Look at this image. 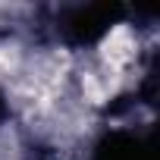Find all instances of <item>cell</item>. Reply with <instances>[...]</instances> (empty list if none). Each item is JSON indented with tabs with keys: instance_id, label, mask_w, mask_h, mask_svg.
Here are the masks:
<instances>
[{
	"instance_id": "cell-3",
	"label": "cell",
	"mask_w": 160,
	"mask_h": 160,
	"mask_svg": "<svg viewBox=\"0 0 160 160\" xmlns=\"http://www.w3.org/2000/svg\"><path fill=\"white\" fill-rule=\"evenodd\" d=\"M7 116H10V110H7V98H3V91H0V126H3Z\"/></svg>"
},
{
	"instance_id": "cell-1",
	"label": "cell",
	"mask_w": 160,
	"mask_h": 160,
	"mask_svg": "<svg viewBox=\"0 0 160 160\" xmlns=\"http://www.w3.org/2000/svg\"><path fill=\"white\" fill-rule=\"evenodd\" d=\"M122 16H126V7H119V3H75V7H60L53 25H57V35L63 44L91 47Z\"/></svg>"
},
{
	"instance_id": "cell-2",
	"label": "cell",
	"mask_w": 160,
	"mask_h": 160,
	"mask_svg": "<svg viewBox=\"0 0 160 160\" xmlns=\"http://www.w3.org/2000/svg\"><path fill=\"white\" fill-rule=\"evenodd\" d=\"M91 160H151V148L141 135L129 129H113L98 141Z\"/></svg>"
}]
</instances>
